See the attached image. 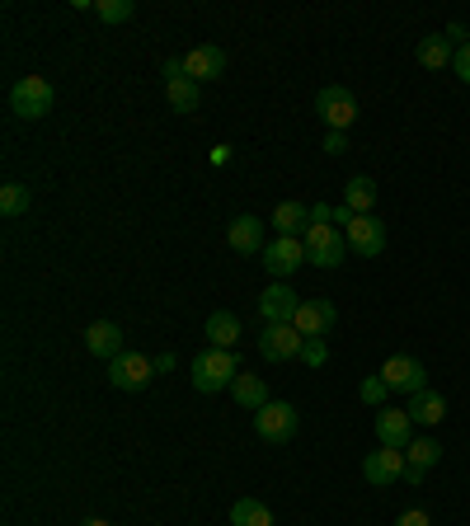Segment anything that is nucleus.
Wrapping results in <instances>:
<instances>
[{
    "label": "nucleus",
    "mask_w": 470,
    "mask_h": 526,
    "mask_svg": "<svg viewBox=\"0 0 470 526\" xmlns=\"http://www.w3.org/2000/svg\"><path fill=\"white\" fill-rule=\"evenodd\" d=\"M193 390H203V395H217L221 386H235V376H240V362H235L231 348H207V353L193 357Z\"/></svg>",
    "instance_id": "f257e3e1"
},
{
    "label": "nucleus",
    "mask_w": 470,
    "mask_h": 526,
    "mask_svg": "<svg viewBox=\"0 0 470 526\" xmlns=\"http://www.w3.org/2000/svg\"><path fill=\"white\" fill-rule=\"evenodd\" d=\"M52 80L47 76H24L15 80V90H10V113L15 118H24V123H38V118H47L52 113Z\"/></svg>",
    "instance_id": "f03ea898"
},
{
    "label": "nucleus",
    "mask_w": 470,
    "mask_h": 526,
    "mask_svg": "<svg viewBox=\"0 0 470 526\" xmlns=\"http://www.w3.org/2000/svg\"><path fill=\"white\" fill-rule=\"evenodd\" d=\"M306 263H315V268H339L348 254V240L339 226H329V221H311L306 226Z\"/></svg>",
    "instance_id": "7ed1b4c3"
},
{
    "label": "nucleus",
    "mask_w": 470,
    "mask_h": 526,
    "mask_svg": "<svg viewBox=\"0 0 470 526\" xmlns=\"http://www.w3.org/2000/svg\"><path fill=\"white\" fill-rule=\"evenodd\" d=\"M301 428V414L292 409V404L282 400H268L259 414H254V433H259V442H268V447H282V442H292Z\"/></svg>",
    "instance_id": "20e7f679"
},
{
    "label": "nucleus",
    "mask_w": 470,
    "mask_h": 526,
    "mask_svg": "<svg viewBox=\"0 0 470 526\" xmlns=\"http://www.w3.org/2000/svg\"><path fill=\"white\" fill-rule=\"evenodd\" d=\"M315 113H320L325 132H348V127L358 123V99L344 85H325V90L315 94Z\"/></svg>",
    "instance_id": "39448f33"
},
{
    "label": "nucleus",
    "mask_w": 470,
    "mask_h": 526,
    "mask_svg": "<svg viewBox=\"0 0 470 526\" xmlns=\"http://www.w3.org/2000/svg\"><path fill=\"white\" fill-rule=\"evenodd\" d=\"M301 263H306V240L301 235H273L264 245V268L273 273V282H292Z\"/></svg>",
    "instance_id": "423d86ee"
},
{
    "label": "nucleus",
    "mask_w": 470,
    "mask_h": 526,
    "mask_svg": "<svg viewBox=\"0 0 470 526\" xmlns=\"http://www.w3.org/2000/svg\"><path fill=\"white\" fill-rule=\"evenodd\" d=\"M376 376H381L391 390H405V395H419V390H428V372H423V362H419V357H405V353L386 357Z\"/></svg>",
    "instance_id": "0eeeda50"
},
{
    "label": "nucleus",
    "mask_w": 470,
    "mask_h": 526,
    "mask_svg": "<svg viewBox=\"0 0 470 526\" xmlns=\"http://www.w3.org/2000/svg\"><path fill=\"white\" fill-rule=\"evenodd\" d=\"M151 372H156V357H141V353H118L109 362V381L118 390H146Z\"/></svg>",
    "instance_id": "6e6552de"
},
{
    "label": "nucleus",
    "mask_w": 470,
    "mask_h": 526,
    "mask_svg": "<svg viewBox=\"0 0 470 526\" xmlns=\"http://www.w3.org/2000/svg\"><path fill=\"white\" fill-rule=\"evenodd\" d=\"M297 306H301V296L292 292V282H268L264 292H259V315H264V325H292Z\"/></svg>",
    "instance_id": "1a4fd4ad"
},
{
    "label": "nucleus",
    "mask_w": 470,
    "mask_h": 526,
    "mask_svg": "<svg viewBox=\"0 0 470 526\" xmlns=\"http://www.w3.org/2000/svg\"><path fill=\"white\" fill-rule=\"evenodd\" d=\"M301 348H306V339L297 325H264V334H259V353L268 362H292V357H301Z\"/></svg>",
    "instance_id": "9d476101"
},
{
    "label": "nucleus",
    "mask_w": 470,
    "mask_h": 526,
    "mask_svg": "<svg viewBox=\"0 0 470 526\" xmlns=\"http://www.w3.org/2000/svg\"><path fill=\"white\" fill-rule=\"evenodd\" d=\"M362 475H367V484H376V489L405 480V451H395V447L367 451V456H362Z\"/></svg>",
    "instance_id": "9b49d317"
},
{
    "label": "nucleus",
    "mask_w": 470,
    "mask_h": 526,
    "mask_svg": "<svg viewBox=\"0 0 470 526\" xmlns=\"http://www.w3.org/2000/svg\"><path fill=\"white\" fill-rule=\"evenodd\" d=\"M376 442L405 451L409 442H414V418H409V409H381V414H376Z\"/></svg>",
    "instance_id": "f8f14e48"
},
{
    "label": "nucleus",
    "mask_w": 470,
    "mask_h": 526,
    "mask_svg": "<svg viewBox=\"0 0 470 526\" xmlns=\"http://www.w3.org/2000/svg\"><path fill=\"white\" fill-rule=\"evenodd\" d=\"M344 240H348V249H358L362 259H376V254L386 249V226H381L376 217H353Z\"/></svg>",
    "instance_id": "ddd939ff"
},
{
    "label": "nucleus",
    "mask_w": 470,
    "mask_h": 526,
    "mask_svg": "<svg viewBox=\"0 0 470 526\" xmlns=\"http://www.w3.org/2000/svg\"><path fill=\"white\" fill-rule=\"evenodd\" d=\"M339 320V310L329 306V301H301L297 315H292V325L301 329V339H325L329 329Z\"/></svg>",
    "instance_id": "4468645a"
},
{
    "label": "nucleus",
    "mask_w": 470,
    "mask_h": 526,
    "mask_svg": "<svg viewBox=\"0 0 470 526\" xmlns=\"http://www.w3.org/2000/svg\"><path fill=\"white\" fill-rule=\"evenodd\" d=\"M221 71H226V52H221L217 43H198L184 57V76L198 80V85H203V80H217Z\"/></svg>",
    "instance_id": "2eb2a0df"
},
{
    "label": "nucleus",
    "mask_w": 470,
    "mask_h": 526,
    "mask_svg": "<svg viewBox=\"0 0 470 526\" xmlns=\"http://www.w3.org/2000/svg\"><path fill=\"white\" fill-rule=\"evenodd\" d=\"M438 461H442L438 442H433V437H414V442L405 447V480L409 484H423V475H428Z\"/></svg>",
    "instance_id": "dca6fc26"
},
{
    "label": "nucleus",
    "mask_w": 470,
    "mask_h": 526,
    "mask_svg": "<svg viewBox=\"0 0 470 526\" xmlns=\"http://www.w3.org/2000/svg\"><path fill=\"white\" fill-rule=\"evenodd\" d=\"M226 240H231L235 254H264V245H268V240H264V221L245 212V217H235L231 226H226Z\"/></svg>",
    "instance_id": "f3484780"
},
{
    "label": "nucleus",
    "mask_w": 470,
    "mask_h": 526,
    "mask_svg": "<svg viewBox=\"0 0 470 526\" xmlns=\"http://www.w3.org/2000/svg\"><path fill=\"white\" fill-rule=\"evenodd\" d=\"M85 348H90L94 357L113 362L118 353H127V348H123V329L113 325V320H94V325L85 329Z\"/></svg>",
    "instance_id": "a211bd4d"
},
{
    "label": "nucleus",
    "mask_w": 470,
    "mask_h": 526,
    "mask_svg": "<svg viewBox=\"0 0 470 526\" xmlns=\"http://www.w3.org/2000/svg\"><path fill=\"white\" fill-rule=\"evenodd\" d=\"M409 418L419 423V428H438L442 418H447V400H442L438 390H419V395H409Z\"/></svg>",
    "instance_id": "6ab92c4d"
},
{
    "label": "nucleus",
    "mask_w": 470,
    "mask_h": 526,
    "mask_svg": "<svg viewBox=\"0 0 470 526\" xmlns=\"http://www.w3.org/2000/svg\"><path fill=\"white\" fill-rule=\"evenodd\" d=\"M456 62V43H447V33H428L419 43V66L428 71H447Z\"/></svg>",
    "instance_id": "aec40b11"
},
{
    "label": "nucleus",
    "mask_w": 470,
    "mask_h": 526,
    "mask_svg": "<svg viewBox=\"0 0 470 526\" xmlns=\"http://www.w3.org/2000/svg\"><path fill=\"white\" fill-rule=\"evenodd\" d=\"M311 226V207L306 202H278L273 207V231L278 235H306Z\"/></svg>",
    "instance_id": "412c9836"
},
{
    "label": "nucleus",
    "mask_w": 470,
    "mask_h": 526,
    "mask_svg": "<svg viewBox=\"0 0 470 526\" xmlns=\"http://www.w3.org/2000/svg\"><path fill=\"white\" fill-rule=\"evenodd\" d=\"M231 395H235V404H240V409H254V414H259V409L268 404V386H264V376H254V372H240V376H235Z\"/></svg>",
    "instance_id": "4be33fe9"
},
{
    "label": "nucleus",
    "mask_w": 470,
    "mask_h": 526,
    "mask_svg": "<svg viewBox=\"0 0 470 526\" xmlns=\"http://www.w3.org/2000/svg\"><path fill=\"white\" fill-rule=\"evenodd\" d=\"M344 207L353 212V217H372V207H376V184L367 179V174L348 179V188H344Z\"/></svg>",
    "instance_id": "5701e85b"
},
{
    "label": "nucleus",
    "mask_w": 470,
    "mask_h": 526,
    "mask_svg": "<svg viewBox=\"0 0 470 526\" xmlns=\"http://www.w3.org/2000/svg\"><path fill=\"white\" fill-rule=\"evenodd\" d=\"M207 339H212V348H235L240 343V320L231 310H212L207 315Z\"/></svg>",
    "instance_id": "b1692460"
},
{
    "label": "nucleus",
    "mask_w": 470,
    "mask_h": 526,
    "mask_svg": "<svg viewBox=\"0 0 470 526\" xmlns=\"http://www.w3.org/2000/svg\"><path fill=\"white\" fill-rule=\"evenodd\" d=\"M165 94H170V104L179 113H193L198 104H203V90H198V80H188V76H170L165 80Z\"/></svg>",
    "instance_id": "393cba45"
},
{
    "label": "nucleus",
    "mask_w": 470,
    "mask_h": 526,
    "mask_svg": "<svg viewBox=\"0 0 470 526\" xmlns=\"http://www.w3.org/2000/svg\"><path fill=\"white\" fill-rule=\"evenodd\" d=\"M231 526H273V512L259 498H240L231 508Z\"/></svg>",
    "instance_id": "a878e982"
},
{
    "label": "nucleus",
    "mask_w": 470,
    "mask_h": 526,
    "mask_svg": "<svg viewBox=\"0 0 470 526\" xmlns=\"http://www.w3.org/2000/svg\"><path fill=\"white\" fill-rule=\"evenodd\" d=\"M24 212H29V184L19 179L0 184V217H24Z\"/></svg>",
    "instance_id": "bb28decb"
},
{
    "label": "nucleus",
    "mask_w": 470,
    "mask_h": 526,
    "mask_svg": "<svg viewBox=\"0 0 470 526\" xmlns=\"http://www.w3.org/2000/svg\"><path fill=\"white\" fill-rule=\"evenodd\" d=\"M94 15L104 19V24H127V19L137 15V5H132V0H99Z\"/></svg>",
    "instance_id": "cd10ccee"
},
{
    "label": "nucleus",
    "mask_w": 470,
    "mask_h": 526,
    "mask_svg": "<svg viewBox=\"0 0 470 526\" xmlns=\"http://www.w3.org/2000/svg\"><path fill=\"white\" fill-rule=\"evenodd\" d=\"M386 395H391V386H386L381 376H367V381L358 386V400L362 404H386Z\"/></svg>",
    "instance_id": "c85d7f7f"
},
{
    "label": "nucleus",
    "mask_w": 470,
    "mask_h": 526,
    "mask_svg": "<svg viewBox=\"0 0 470 526\" xmlns=\"http://www.w3.org/2000/svg\"><path fill=\"white\" fill-rule=\"evenodd\" d=\"M325 357H329L325 339H306V348H301V362H306V367H325Z\"/></svg>",
    "instance_id": "c756f323"
},
{
    "label": "nucleus",
    "mask_w": 470,
    "mask_h": 526,
    "mask_svg": "<svg viewBox=\"0 0 470 526\" xmlns=\"http://www.w3.org/2000/svg\"><path fill=\"white\" fill-rule=\"evenodd\" d=\"M452 71L461 76V85H470V43H461V47H456V62H452Z\"/></svg>",
    "instance_id": "7c9ffc66"
},
{
    "label": "nucleus",
    "mask_w": 470,
    "mask_h": 526,
    "mask_svg": "<svg viewBox=\"0 0 470 526\" xmlns=\"http://www.w3.org/2000/svg\"><path fill=\"white\" fill-rule=\"evenodd\" d=\"M395 526H433V522H428V512L423 508H405L400 517H395Z\"/></svg>",
    "instance_id": "2f4dec72"
},
{
    "label": "nucleus",
    "mask_w": 470,
    "mask_h": 526,
    "mask_svg": "<svg viewBox=\"0 0 470 526\" xmlns=\"http://www.w3.org/2000/svg\"><path fill=\"white\" fill-rule=\"evenodd\" d=\"M325 151L329 155H344L348 151V137H344V132H325Z\"/></svg>",
    "instance_id": "473e14b6"
},
{
    "label": "nucleus",
    "mask_w": 470,
    "mask_h": 526,
    "mask_svg": "<svg viewBox=\"0 0 470 526\" xmlns=\"http://www.w3.org/2000/svg\"><path fill=\"white\" fill-rule=\"evenodd\" d=\"M348 221H353V212H348L344 202H339V207H334V226H344V231H348Z\"/></svg>",
    "instance_id": "72a5a7b5"
},
{
    "label": "nucleus",
    "mask_w": 470,
    "mask_h": 526,
    "mask_svg": "<svg viewBox=\"0 0 470 526\" xmlns=\"http://www.w3.org/2000/svg\"><path fill=\"white\" fill-rule=\"evenodd\" d=\"M231 160V146H212V165H226Z\"/></svg>",
    "instance_id": "f704fd0d"
},
{
    "label": "nucleus",
    "mask_w": 470,
    "mask_h": 526,
    "mask_svg": "<svg viewBox=\"0 0 470 526\" xmlns=\"http://www.w3.org/2000/svg\"><path fill=\"white\" fill-rule=\"evenodd\" d=\"M80 526H109V522H104V517H90V522H80Z\"/></svg>",
    "instance_id": "c9c22d12"
}]
</instances>
